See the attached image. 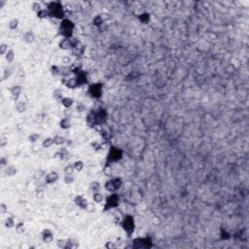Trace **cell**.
<instances>
[{"mask_svg":"<svg viewBox=\"0 0 249 249\" xmlns=\"http://www.w3.org/2000/svg\"><path fill=\"white\" fill-rule=\"evenodd\" d=\"M47 11L49 13V17L57 19H63L65 16L64 7L61 1H52L47 4Z\"/></svg>","mask_w":249,"mask_h":249,"instance_id":"obj_1","label":"cell"},{"mask_svg":"<svg viewBox=\"0 0 249 249\" xmlns=\"http://www.w3.org/2000/svg\"><path fill=\"white\" fill-rule=\"evenodd\" d=\"M75 30V23L70 19L64 18L61 19L60 26H58V31L62 38H72Z\"/></svg>","mask_w":249,"mask_h":249,"instance_id":"obj_2","label":"cell"},{"mask_svg":"<svg viewBox=\"0 0 249 249\" xmlns=\"http://www.w3.org/2000/svg\"><path fill=\"white\" fill-rule=\"evenodd\" d=\"M121 227L127 233V236L128 237H130L135 230V221L133 216L130 215V214L124 215L122 221H121Z\"/></svg>","mask_w":249,"mask_h":249,"instance_id":"obj_3","label":"cell"},{"mask_svg":"<svg viewBox=\"0 0 249 249\" xmlns=\"http://www.w3.org/2000/svg\"><path fill=\"white\" fill-rule=\"evenodd\" d=\"M120 204V197L117 193H111L108 197L105 198L104 202V211H108V210L115 209L119 206Z\"/></svg>","mask_w":249,"mask_h":249,"instance_id":"obj_4","label":"cell"},{"mask_svg":"<svg viewBox=\"0 0 249 249\" xmlns=\"http://www.w3.org/2000/svg\"><path fill=\"white\" fill-rule=\"evenodd\" d=\"M123 155L124 153L122 149H120L119 147H116V146H111L107 154V163H112L119 162L120 160H122Z\"/></svg>","mask_w":249,"mask_h":249,"instance_id":"obj_5","label":"cell"},{"mask_svg":"<svg viewBox=\"0 0 249 249\" xmlns=\"http://www.w3.org/2000/svg\"><path fill=\"white\" fill-rule=\"evenodd\" d=\"M88 92L92 98H100L103 92V85L101 83H92L88 88Z\"/></svg>","mask_w":249,"mask_h":249,"instance_id":"obj_6","label":"cell"},{"mask_svg":"<svg viewBox=\"0 0 249 249\" xmlns=\"http://www.w3.org/2000/svg\"><path fill=\"white\" fill-rule=\"evenodd\" d=\"M152 246H153V244H152V239L150 236L134 239L133 244H132V247L134 248H151Z\"/></svg>","mask_w":249,"mask_h":249,"instance_id":"obj_7","label":"cell"},{"mask_svg":"<svg viewBox=\"0 0 249 249\" xmlns=\"http://www.w3.org/2000/svg\"><path fill=\"white\" fill-rule=\"evenodd\" d=\"M74 77H75V79L77 81V84H78V88L82 87V86H85L88 84V74L84 70H79L76 74H74Z\"/></svg>","mask_w":249,"mask_h":249,"instance_id":"obj_8","label":"cell"},{"mask_svg":"<svg viewBox=\"0 0 249 249\" xmlns=\"http://www.w3.org/2000/svg\"><path fill=\"white\" fill-rule=\"evenodd\" d=\"M74 204L82 210H88V207L89 205L88 200L84 196H82V195H78V196L74 198Z\"/></svg>","mask_w":249,"mask_h":249,"instance_id":"obj_9","label":"cell"},{"mask_svg":"<svg viewBox=\"0 0 249 249\" xmlns=\"http://www.w3.org/2000/svg\"><path fill=\"white\" fill-rule=\"evenodd\" d=\"M95 113H96V118H97L98 126H103V124H105V123L107 122V119H108L107 111L103 108H100L99 110L95 111Z\"/></svg>","mask_w":249,"mask_h":249,"instance_id":"obj_10","label":"cell"},{"mask_svg":"<svg viewBox=\"0 0 249 249\" xmlns=\"http://www.w3.org/2000/svg\"><path fill=\"white\" fill-rule=\"evenodd\" d=\"M86 122H87V124L89 127H95L96 126H98V123H97V118H96V113L95 111H89L88 113L87 117H86Z\"/></svg>","mask_w":249,"mask_h":249,"instance_id":"obj_11","label":"cell"},{"mask_svg":"<svg viewBox=\"0 0 249 249\" xmlns=\"http://www.w3.org/2000/svg\"><path fill=\"white\" fill-rule=\"evenodd\" d=\"M61 83L63 84L67 89H74L78 88V84L77 81L75 79V77H69V78H62Z\"/></svg>","mask_w":249,"mask_h":249,"instance_id":"obj_12","label":"cell"},{"mask_svg":"<svg viewBox=\"0 0 249 249\" xmlns=\"http://www.w3.org/2000/svg\"><path fill=\"white\" fill-rule=\"evenodd\" d=\"M60 178V174L57 171H50L45 175V183L48 185L54 184V182H57Z\"/></svg>","mask_w":249,"mask_h":249,"instance_id":"obj_13","label":"cell"},{"mask_svg":"<svg viewBox=\"0 0 249 249\" xmlns=\"http://www.w3.org/2000/svg\"><path fill=\"white\" fill-rule=\"evenodd\" d=\"M41 239L44 243H51L52 241H54V233L51 230L45 229L41 233Z\"/></svg>","mask_w":249,"mask_h":249,"instance_id":"obj_14","label":"cell"},{"mask_svg":"<svg viewBox=\"0 0 249 249\" xmlns=\"http://www.w3.org/2000/svg\"><path fill=\"white\" fill-rule=\"evenodd\" d=\"M58 47L62 51H69L72 50V40L71 38H62L61 40L58 43Z\"/></svg>","mask_w":249,"mask_h":249,"instance_id":"obj_15","label":"cell"},{"mask_svg":"<svg viewBox=\"0 0 249 249\" xmlns=\"http://www.w3.org/2000/svg\"><path fill=\"white\" fill-rule=\"evenodd\" d=\"M10 92H11L12 96H13V98L16 101H19V96H21L22 92V87L19 85H15L10 89Z\"/></svg>","mask_w":249,"mask_h":249,"instance_id":"obj_16","label":"cell"},{"mask_svg":"<svg viewBox=\"0 0 249 249\" xmlns=\"http://www.w3.org/2000/svg\"><path fill=\"white\" fill-rule=\"evenodd\" d=\"M22 40L25 44H32L35 41V34L32 30H27L22 35Z\"/></svg>","mask_w":249,"mask_h":249,"instance_id":"obj_17","label":"cell"},{"mask_svg":"<svg viewBox=\"0 0 249 249\" xmlns=\"http://www.w3.org/2000/svg\"><path fill=\"white\" fill-rule=\"evenodd\" d=\"M104 188L105 190L107 191L109 193H116L118 189H117V186L115 184V181H114V178L112 179H108V180L105 182L104 184Z\"/></svg>","mask_w":249,"mask_h":249,"instance_id":"obj_18","label":"cell"},{"mask_svg":"<svg viewBox=\"0 0 249 249\" xmlns=\"http://www.w3.org/2000/svg\"><path fill=\"white\" fill-rule=\"evenodd\" d=\"M60 124V127L61 128V130H69L70 127H71V121H70L69 118L64 117V118H62L60 121V124Z\"/></svg>","mask_w":249,"mask_h":249,"instance_id":"obj_19","label":"cell"},{"mask_svg":"<svg viewBox=\"0 0 249 249\" xmlns=\"http://www.w3.org/2000/svg\"><path fill=\"white\" fill-rule=\"evenodd\" d=\"M17 173H18V169L14 166H7L5 170H4V174L8 177H13Z\"/></svg>","mask_w":249,"mask_h":249,"instance_id":"obj_20","label":"cell"},{"mask_svg":"<svg viewBox=\"0 0 249 249\" xmlns=\"http://www.w3.org/2000/svg\"><path fill=\"white\" fill-rule=\"evenodd\" d=\"M60 103L64 108H70L73 106L74 99L70 96H63V98L60 100Z\"/></svg>","mask_w":249,"mask_h":249,"instance_id":"obj_21","label":"cell"},{"mask_svg":"<svg viewBox=\"0 0 249 249\" xmlns=\"http://www.w3.org/2000/svg\"><path fill=\"white\" fill-rule=\"evenodd\" d=\"M67 156H68V150L66 149V148H60V149L54 154V157L58 158L60 160H61V161L65 160L67 158Z\"/></svg>","mask_w":249,"mask_h":249,"instance_id":"obj_22","label":"cell"},{"mask_svg":"<svg viewBox=\"0 0 249 249\" xmlns=\"http://www.w3.org/2000/svg\"><path fill=\"white\" fill-rule=\"evenodd\" d=\"M103 23H104L103 18L101 17L100 15L95 16V17L93 18V19H92V25L95 26H96L97 28H101V25H103Z\"/></svg>","mask_w":249,"mask_h":249,"instance_id":"obj_23","label":"cell"},{"mask_svg":"<svg viewBox=\"0 0 249 249\" xmlns=\"http://www.w3.org/2000/svg\"><path fill=\"white\" fill-rule=\"evenodd\" d=\"M150 18H151V16H150L149 13H142V14H140L138 16L139 22L141 23H143V25H147V23H149Z\"/></svg>","mask_w":249,"mask_h":249,"instance_id":"obj_24","label":"cell"},{"mask_svg":"<svg viewBox=\"0 0 249 249\" xmlns=\"http://www.w3.org/2000/svg\"><path fill=\"white\" fill-rule=\"evenodd\" d=\"M5 60L8 63H11V62H13L15 57H16V54H15V51L13 49H9V51L7 52V54H5Z\"/></svg>","mask_w":249,"mask_h":249,"instance_id":"obj_25","label":"cell"},{"mask_svg":"<svg viewBox=\"0 0 249 249\" xmlns=\"http://www.w3.org/2000/svg\"><path fill=\"white\" fill-rule=\"evenodd\" d=\"M16 110L19 113H23L26 111V103L25 101H17L16 102Z\"/></svg>","mask_w":249,"mask_h":249,"instance_id":"obj_26","label":"cell"},{"mask_svg":"<svg viewBox=\"0 0 249 249\" xmlns=\"http://www.w3.org/2000/svg\"><path fill=\"white\" fill-rule=\"evenodd\" d=\"M4 226L8 229H12L14 228L16 224H15V219L13 216H8L5 220H4Z\"/></svg>","mask_w":249,"mask_h":249,"instance_id":"obj_27","label":"cell"},{"mask_svg":"<svg viewBox=\"0 0 249 249\" xmlns=\"http://www.w3.org/2000/svg\"><path fill=\"white\" fill-rule=\"evenodd\" d=\"M53 138H54V142L57 146H62V145H64L66 142V139L63 137V136L58 135V134L54 135Z\"/></svg>","mask_w":249,"mask_h":249,"instance_id":"obj_28","label":"cell"},{"mask_svg":"<svg viewBox=\"0 0 249 249\" xmlns=\"http://www.w3.org/2000/svg\"><path fill=\"white\" fill-rule=\"evenodd\" d=\"M73 166H74V169H75V171L81 172V171L84 169L85 163H84L83 161H82V160H77V161H75V162L73 163Z\"/></svg>","mask_w":249,"mask_h":249,"instance_id":"obj_29","label":"cell"},{"mask_svg":"<svg viewBox=\"0 0 249 249\" xmlns=\"http://www.w3.org/2000/svg\"><path fill=\"white\" fill-rule=\"evenodd\" d=\"M92 200L95 204H101V202H103V201H104V197L99 191V192L92 193Z\"/></svg>","mask_w":249,"mask_h":249,"instance_id":"obj_30","label":"cell"},{"mask_svg":"<svg viewBox=\"0 0 249 249\" xmlns=\"http://www.w3.org/2000/svg\"><path fill=\"white\" fill-rule=\"evenodd\" d=\"M15 230H16V233H17L18 235H22V233H25V223H22V222H19V223L16 224Z\"/></svg>","mask_w":249,"mask_h":249,"instance_id":"obj_31","label":"cell"},{"mask_svg":"<svg viewBox=\"0 0 249 249\" xmlns=\"http://www.w3.org/2000/svg\"><path fill=\"white\" fill-rule=\"evenodd\" d=\"M19 21L18 19H12L9 21V22H8V27L11 29V30H16L19 27Z\"/></svg>","mask_w":249,"mask_h":249,"instance_id":"obj_32","label":"cell"},{"mask_svg":"<svg viewBox=\"0 0 249 249\" xmlns=\"http://www.w3.org/2000/svg\"><path fill=\"white\" fill-rule=\"evenodd\" d=\"M100 188H101V185L98 181H92V182H91V184H89V190H91L92 193L99 192Z\"/></svg>","mask_w":249,"mask_h":249,"instance_id":"obj_33","label":"cell"},{"mask_svg":"<svg viewBox=\"0 0 249 249\" xmlns=\"http://www.w3.org/2000/svg\"><path fill=\"white\" fill-rule=\"evenodd\" d=\"M101 135L104 139L108 140L111 137V132H110V128L107 127H101Z\"/></svg>","mask_w":249,"mask_h":249,"instance_id":"obj_34","label":"cell"},{"mask_svg":"<svg viewBox=\"0 0 249 249\" xmlns=\"http://www.w3.org/2000/svg\"><path fill=\"white\" fill-rule=\"evenodd\" d=\"M50 71L52 73L53 76H60V72H61V67L57 65H52L50 68Z\"/></svg>","mask_w":249,"mask_h":249,"instance_id":"obj_35","label":"cell"},{"mask_svg":"<svg viewBox=\"0 0 249 249\" xmlns=\"http://www.w3.org/2000/svg\"><path fill=\"white\" fill-rule=\"evenodd\" d=\"M54 144V142L53 137H47V138H45L44 140H43L42 146L44 148H50V147H52Z\"/></svg>","mask_w":249,"mask_h":249,"instance_id":"obj_36","label":"cell"},{"mask_svg":"<svg viewBox=\"0 0 249 249\" xmlns=\"http://www.w3.org/2000/svg\"><path fill=\"white\" fill-rule=\"evenodd\" d=\"M53 96H54V99H57V101H60L62 98H63V92H62L61 89H54V91Z\"/></svg>","mask_w":249,"mask_h":249,"instance_id":"obj_37","label":"cell"},{"mask_svg":"<svg viewBox=\"0 0 249 249\" xmlns=\"http://www.w3.org/2000/svg\"><path fill=\"white\" fill-rule=\"evenodd\" d=\"M71 74H72L71 68H69V67H62V68H61L60 76H61L62 78H69Z\"/></svg>","mask_w":249,"mask_h":249,"instance_id":"obj_38","label":"cell"},{"mask_svg":"<svg viewBox=\"0 0 249 249\" xmlns=\"http://www.w3.org/2000/svg\"><path fill=\"white\" fill-rule=\"evenodd\" d=\"M36 16H37V18L41 19H44L49 17V13H48V11H47L46 8H43V9H41L40 11L38 12V13H36Z\"/></svg>","mask_w":249,"mask_h":249,"instance_id":"obj_39","label":"cell"},{"mask_svg":"<svg viewBox=\"0 0 249 249\" xmlns=\"http://www.w3.org/2000/svg\"><path fill=\"white\" fill-rule=\"evenodd\" d=\"M39 139H40V134L37 133V132H33L28 136V141L30 143H36Z\"/></svg>","mask_w":249,"mask_h":249,"instance_id":"obj_40","label":"cell"},{"mask_svg":"<svg viewBox=\"0 0 249 249\" xmlns=\"http://www.w3.org/2000/svg\"><path fill=\"white\" fill-rule=\"evenodd\" d=\"M75 180V178H74L73 174H65L64 177H63V182L65 183L66 185H70L72 184Z\"/></svg>","mask_w":249,"mask_h":249,"instance_id":"obj_41","label":"cell"},{"mask_svg":"<svg viewBox=\"0 0 249 249\" xmlns=\"http://www.w3.org/2000/svg\"><path fill=\"white\" fill-rule=\"evenodd\" d=\"M75 109H76V111H77L78 113H83V112L86 111V109H87V106H86L85 103L81 102V101H80V102H78V103L76 104Z\"/></svg>","mask_w":249,"mask_h":249,"instance_id":"obj_42","label":"cell"},{"mask_svg":"<svg viewBox=\"0 0 249 249\" xmlns=\"http://www.w3.org/2000/svg\"><path fill=\"white\" fill-rule=\"evenodd\" d=\"M74 171H75V169H74L73 165H67V166H65L63 168L64 174H73Z\"/></svg>","mask_w":249,"mask_h":249,"instance_id":"obj_43","label":"cell"},{"mask_svg":"<svg viewBox=\"0 0 249 249\" xmlns=\"http://www.w3.org/2000/svg\"><path fill=\"white\" fill-rule=\"evenodd\" d=\"M31 9H32V11H34L35 13H38V12L40 11L41 9H43V8H42L41 3H39V2H33L32 4H31Z\"/></svg>","mask_w":249,"mask_h":249,"instance_id":"obj_44","label":"cell"},{"mask_svg":"<svg viewBox=\"0 0 249 249\" xmlns=\"http://www.w3.org/2000/svg\"><path fill=\"white\" fill-rule=\"evenodd\" d=\"M8 51H9V49H8V45L6 43H1V44H0V54H1V56H5Z\"/></svg>","mask_w":249,"mask_h":249,"instance_id":"obj_45","label":"cell"},{"mask_svg":"<svg viewBox=\"0 0 249 249\" xmlns=\"http://www.w3.org/2000/svg\"><path fill=\"white\" fill-rule=\"evenodd\" d=\"M66 243H67V240H65V239H57V246L60 247V248H66Z\"/></svg>","mask_w":249,"mask_h":249,"instance_id":"obj_46","label":"cell"},{"mask_svg":"<svg viewBox=\"0 0 249 249\" xmlns=\"http://www.w3.org/2000/svg\"><path fill=\"white\" fill-rule=\"evenodd\" d=\"M104 173L105 175H107V176H109V175L111 174V163H106V166H104Z\"/></svg>","mask_w":249,"mask_h":249,"instance_id":"obj_47","label":"cell"},{"mask_svg":"<svg viewBox=\"0 0 249 249\" xmlns=\"http://www.w3.org/2000/svg\"><path fill=\"white\" fill-rule=\"evenodd\" d=\"M7 212H8V205L3 202V204H0V213H1V214H5Z\"/></svg>","mask_w":249,"mask_h":249,"instance_id":"obj_48","label":"cell"},{"mask_svg":"<svg viewBox=\"0 0 249 249\" xmlns=\"http://www.w3.org/2000/svg\"><path fill=\"white\" fill-rule=\"evenodd\" d=\"M36 198H39V200H40V198H44V195H45V192H44V190H42V189H38L37 191H36Z\"/></svg>","mask_w":249,"mask_h":249,"instance_id":"obj_49","label":"cell"},{"mask_svg":"<svg viewBox=\"0 0 249 249\" xmlns=\"http://www.w3.org/2000/svg\"><path fill=\"white\" fill-rule=\"evenodd\" d=\"M0 165L1 166H8V159L5 157H2L0 159Z\"/></svg>","mask_w":249,"mask_h":249,"instance_id":"obj_50","label":"cell"},{"mask_svg":"<svg viewBox=\"0 0 249 249\" xmlns=\"http://www.w3.org/2000/svg\"><path fill=\"white\" fill-rule=\"evenodd\" d=\"M8 144V139L6 137H4V136H2L1 137V140H0V147H4V146H6Z\"/></svg>","mask_w":249,"mask_h":249,"instance_id":"obj_51","label":"cell"},{"mask_svg":"<svg viewBox=\"0 0 249 249\" xmlns=\"http://www.w3.org/2000/svg\"><path fill=\"white\" fill-rule=\"evenodd\" d=\"M221 237L223 239H230V235L227 231H222L221 232Z\"/></svg>","mask_w":249,"mask_h":249,"instance_id":"obj_52","label":"cell"},{"mask_svg":"<svg viewBox=\"0 0 249 249\" xmlns=\"http://www.w3.org/2000/svg\"><path fill=\"white\" fill-rule=\"evenodd\" d=\"M116 246H117V245L113 243L112 241H108V242H107L106 244H105V247H106V248H109V249H111V248H115Z\"/></svg>","mask_w":249,"mask_h":249,"instance_id":"obj_53","label":"cell"},{"mask_svg":"<svg viewBox=\"0 0 249 249\" xmlns=\"http://www.w3.org/2000/svg\"><path fill=\"white\" fill-rule=\"evenodd\" d=\"M11 75V73H10V71L8 69H6L5 71H4V74H3V80H5V79H7L8 77H9Z\"/></svg>","mask_w":249,"mask_h":249,"instance_id":"obj_54","label":"cell"},{"mask_svg":"<svg viewBox=\"0 0 249 249\" xmlns=\"http://www.w3.org/2000/svg\"><path fill=\"white\" fill-rule=\"evenodd\" d=\"M62 61H63L64 63H69V62H70V58H66V57H63V58H62Z\"/></svg>","mask_w":249,"mask_h":249,"instance_id":"obj_55","label":"cell"}]
</instances>
